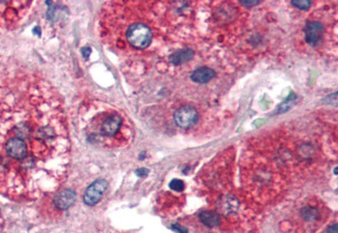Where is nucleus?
Segmentation results:
<instances>
[{
    "label": "nucleus",
    "mask_w": 338,
    "mask_h": 233,
    "mask_svg": "<svg viewBox=\"0 0 338 233\" xmlns=\"http://www.w3.org/2000/svg\"><path fill=\"white\" fill-rule=\"evenodd\" d=\"M122 124L123 119L118 114H108L105 118L97 117V126L96 122H92V124L88 125V133L97 129V135L94 137V139H96L97 136L111 138L120 131Z\"/></svg>",
    "instance_id": "1"
},
{
    "label": "nucleus",
    "mask_w": 338,
    "mask_h": 233,
    "mask_svg": "<svg viewBox=\"0 0 338 233\" xmlns=\"http://www.w3.org/2000/svg\"><path fill=\"white\" fill-rule=\"evenodd\" d=\"M152 38L151 29L143 23H134L130 25L126 31V39L135 49L147 48L152 42Z\"/></svg>",
    "instance_id": "2"
},
{
    "label": "nucleus",
    "mask_w": 338,
    "mask_h": 233,
    "mask_svg": "<svg viewBox=\"0 0 338 233\" xmlns=\"http://www.w3.org/2000/svg\"><path fill=\"white\" fill-rule=\"evenodd\" d=\"M107 188V181L104 179H98L89 185L84 196V201L88 206L96 205L101 198H102L104 192Z\"/></svg>",
    "instance_id": "3"
},
{
    "label": "nucleus",
    "mask_w": 338,
    "mask_h": 233,
    "mask_svg": "<svg viewBox=\"0 0 338 233\" xmlns=\"http://www.w3.org/2000/svg\"><path fill=\"white\" fill-rule=\"evenodd\" d=\"M174 120L179 127L188 128L196 124L198 121V113L194 107L185 105L176 110Z\"/></svg>",
    "instance_id": "4"
},
{
    "label": "nucleus",
    "mask_w": 338,
    "mask_h": 233,
    "mask_svg": "<svg viewBox=\"0 0 338 233\" xmlns=\"http://www.w3.org/2000/svg\"><path fill=\"white\" fill-rule=\"evenodd\" d=\"M324 35V26L317 21H310L305 27V37L308 44L312 46L318 45Z\"/></svg>",
    "instance_id": "5"
},
{
    "label": "nucleus",
    "mask_w": 338,
    "mask_h": 233,
    "mask_svg": "<svg viewBox=\"0 0 338 233\" xmlns=\"http://www.w3.org/2000/svg\"><path fill=\"white\" fill-rule=\"evenodd\" d=\"M75 201H76V194L71 190H65L54 197L53 203H54V206L58 209L66 210L69 207H71Z\"/></svg>",
    "instance_id": "6"
},
{
    "label": "nucleus",
    "mask_w": 338,
    "mask_h": 233,
    "mask_svg": "<svg viewBox=\"0 0 338 233\" xmlns=\"http://www.w3.org/2000/svg\"><path fill=\"white\" fill-rule=\"evenodd\" d=\"M216 76V72L207 67L196 69L190 75V79L197 83H206Z\"/></svg>",
    "instance_id": "7"
},
{
    "label": "nucleus",
    "mask_w": 338,
    "mask_h": 233,
    "mask_svg": "<svg viewBox=\"0 0 338 233\" xmlns=\"http://www.w3.org/2000/svg\"><path fill=\"white\" fill-rule=\"evenodd\" d=\"M193 57H194V51L193 50H191V49H183V50H179V51L172 53L171 57H170V62L175 66H179V65H182V64L188 62L189 60L193 59Z\"/></svg>",
    "instance_id": "8"
},
{
    "label": "nucleus",
    "mask_w": 338,
    "mask_h": 233,
    "mask_svg": "<svg viewBox=\"0 0 338 233\" xmlns=\"http://www.w3.org/2000/svg\"><path fill=\"white\" fill-rule=\"evenodd\" d=\"M203 224L207 227H217L220 225V217L213 212H202L199 216Z\"/></svg>",
    "instance_id": "9"
},
{
    "label": "nucleus",
    "mask_w": 338,
    "mask_h": 233,
    "mask_svg": "<svg viewBox=\"0 0 338 233\" xmlns=\"http://www.w3.org/2000/svg\"><path fill=\"white\" fill-rule=\"evenodd\" d=\"M302 216L306 221H315V220L319 218V212H318L317 209L309 207V208L303 209Z\"/></svg>",
    "instance_id": "10"
},
{
    "label": "nucleus",
    "mask_w": 338,
    "mask_h": 233,
    "mask_svg": "<svg viewBox=\"0 0 338 233\" xmlns=\"http://www.w3.org/2000/svg\"><path fill=\"white\" fill-rule=\"evenodd\" d=\"M170 187L175 192H182L184 190V182L180 179H173L170 182Z\"/></svg>",
    "instance_id": "11"
},
{
    "label": "nucleus",
    "mask_w": 338,
    "mask_h": 233,
    "mask_svg": "<svg viewBox=\"0 0 338 233\" xmlns=\"http://www.w3.org/2000/svg\"><path fill=\"white\" fill-rule=\"evenodd\" d=\"M291 3L294 4L296 7L300 8V9H308V7L310 6V1H298V0H295V1H291Z\"/></svg>",
    "instance_id": "12"
},
{
    "label": "nucleus",
    "mask_w": 338,
    "mask_h": 233,
    "mask_svg": "<svg viewBox=\"0 0 338 233\" xmlns=\"http://www.w3.org/2000/svg\"><path fill=\"white\" fill-rule=\"evenodd\" d=\"M149 173V171L147 169H145V168H141L139 170L135 171V174H137L139 177H145V176H147Z\"/></svg>",
    "instance_id": "13"
},
{
    "label": "nucleus",
    "mask_w": 338,
    "mask_h": 233,
    "mask_svg": "<svg viewBox=\"0 0 338 233\" xmlns=\"http://www.w3.org/2000/svg\"><path fill=\"white\" fill-rule=\"evenodd\" d=\"M172 229L173 230H175V231H177L178 233H187V230L185 229V228H183V227H181V226H179V225H173L172 226Z\"/></svg>",
    "instance_id": "14"
},
{
    "label": "nucleus",
    "mask_w": 338,
    "mask_h": 233,
    "mask_svg": "<svg viewBox=\"0 0 338 233\" xmlns=\"http://www.w3.org/2000/svg\"><path fill=\"white\" fill-rule=\"evenodd\" d=\"M82 54L84 55V59H88L89 54H91V48L89 47H84L82 49Z\"/></svg>",
    "instance_id": "15"
},
{
    "label": "nucleus",
    "mask_w": 338,
    "mask_h": 233,
    "mask_svg": "<svg viewBox=\"0 0 338 233\" xmlns=\"http://www.w3.org/2000/svg\"><path fill=\"white\" fill-rule=\"evenodd\" d=\"M327 233H338L337 232V226L336 225H332L328 228V230H327Z\"/></svg>",
    "instance_id": "16"
},
{
    "label": "nucleus",
    "mask_w": 338,
    "mask_h": 233,
    "mask_svg": "<svg viewBox=\"0 0 338 233\" xmlns=\"http://www.w3.org/2000/svg\"><path fill=\"white\" fill-rule=\"evenodd\" d=\"M244 4L246 5H254V4H257V1H253V2H249V1H243Z\"/></svg>",
    "instance_id": "17"
}]
</instances>
